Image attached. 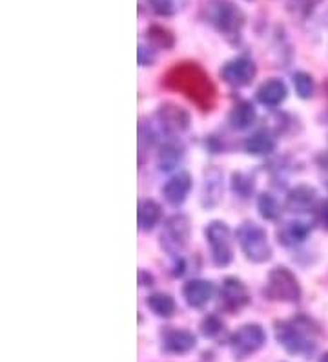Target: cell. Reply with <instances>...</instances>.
<instances>
[{"instance_id": "8", "label": "cell", "mask_w": 328, "mask_h": 362, "mask_svg": "<svg viewBox=\"0 0 328 362\" xmlns=\"http://www.w3.org/2000/svg\"><path fill=\"white\" fill-rule=\"evenodd\" d=\"M267 344V332L261 324H245L230 337V348L237 358H246Z\"/></svg>"}, {"instance_id": "9", "label": "cell", "mask_w": 328, "mask_h": 362, "mask_svg": "<svg viewBox=\"0 0 328 362\" xmlns=\"http://www.w3.org/2000/svg\"><path fill=\"white\" fill-rule=\"evenodd\" d=\"M221 79L233 88H243L252 84L257 76V66L248 57H233L221 66Z\"/></svg>"}, {"instance_id": "3", "label": "cell", "mask_w": 328, "mask_h": 362, "mask_svg": "<svg viewBox=\"0 0 328 362\" xmlns=\"http://www.w3.org/2000/svg\"><path fill=\"white\" fill-rule=\"evenodd\" d=\"M236 240L246 260L254 264H265L274 255L267 229L255 221H243L236 230Z\"/></svg>"}, {"instance_id": "5", "label": "cell", "mask_w": 328, "mask_h": 362, "mask_svg": "<svg viewBox=\"0 0 328 362\" xmlns=\"http://www.w3.org/2000/svg\"><path fill=\"white\" fill-rule=\"evenodd\" d=\"M206 243L210 245L212 264L215 267H228L233 260V234L228 223L221 220L210 221L205 227Z\"/></svg>"}, {"instance_id": "20", "label": "cell", "mask_w": 328, "mask_h": 362, "mask_svg": "<svg viewBox=\"0 0 328 362\" xmlns=\"http://www.w3.org/2000/svg\"><path fill=\"white\" fill-rule=\"evenodd\" d=\"M277 139L270 130L262 129L254 132L245 139V152L254 158H265L270 156L272 152H276Z\"/></svg>"}, {"instance_id": "24", "label": "cell", "mask_w": 328, "mask_h": 362, "mask_svg": "<svg viewBox=\"0 0 328 362\" xmlns=\"http://www.w3.org/2000/svg\"><path fill=\"white\" fill-rule=\"evenodd\" d=\"M259 216L267 221H277L281 218V204L270 192H262L257 198Z\"/></svg>"}, {"instance_id": "25", "label": "cell", "mask_w": 328, "mask_h": 362, "mask_svg": "<svg viewBox=\"0 0 328 362\" xmlns=\"http://www.w3.org/2000/svg\"><path fill=\"white\" fill-rule=\"evenodd\" d=\"M148 40L155 48L161 49H170L175 45L174 33L170 30H166V28L157 26V24H153V26L148 28Z\"/></svg>"}, {"instance_id": "26", "label": "cell", "mask_w": 328, "mask_h": 362, "mask_svg": "<svg viewBox=\"0 0 328 362\" xmlns=\"http://www.w3.org/2000/svg\"><path fill=\"white\" fill-rule=\"evenodd\" d=\"M292 83L293 88H296V93H298L301 99H310L314 95L315 84H314V77L310 74H306V71H296L292 76Z\"/></svg>"}, {"instance_id": "32", "label": "cell", "mask_w": 328, "mask_h": 362, "mask_svg": "<svg viewBox=\"0 0 328 362\" xmlns=\"http://www.w3.org/2000/svg\"><path fill=\"white\" fill-rule=\"evenodd\" d=\"M317 221H320L323 229L328 230V202H323L317 207Z\"/></svg>"}, {"instance_id": "13", "label": "cell", "mask_w": 328, "mask_h": 362, "mask_svg": "<svg viewBox=\"0 0 328 362\" xmlns=\"http://www.w3.org/2000/svg\"><path fill=\"white\" fill-rule=\"evenodd\" d=\"M193 187V177L190 173H177L162 187V196L166 199V204L171 207H181L186 202L190 190Z\"/></svg>"}, {"instance_id": "22", "label": "cell", "mask_w": 328, "mask_h": 362, "mask_svg": "<svg viewBox=\"0 0 328 362\" xmlns=\"http://www.w3.org/2000/svg\"><path fill=\"white\" fill-rule=\"evenodd\" d=\"M183 156H184L183 143L177 141V139H168L166 143H162L161 151H159V156H157L159 168L164 170V173H170V170H174V168L181 163Z\"/></svg>"}, {"instance_id": "33", "label": "cell", "mask_w": 328, "mask_h": 362, "mask_svg": "<svg viewBox=\"0 0 328 362\" xmlns=\"http://www.w3.org/2000/svg\"><path fill=\"white\" fill-rule=\"evenodd\" d=\"M139 282H140V286H152L153 276L150 273H146L145 269H140L139 271Z\"/></svg>"}, {"instance_id": "27", "label": "cell", "mask_w": 328, "mask_h": 362, "mask_svg": "<svg viewBox=\"0 0 328 362\" xmlns=\"http://www.w3.org/2000/svg\"><path fill=\"white\" fill-rule=\"evenodd\" d=\"M255 183L254 177L245 173H233L232 174V192L239 198H250L254 194Z\"/></svg>"}, {"instance_id": "16", "label": "cell", "mask_w": 328, "mask_h": 362, "mask_svg": "<svg viewBox=\"0 0 328 362\" xmlns=\"http://www.w3.org/2000/svg\"><path fill=\"white\" fill-rule=\"evenodd\" d=\"M255 98L261 103L262 106L267 108H277V106L283 105L288 98V88L284 81L277 79V77H272V79H267L265 83H261V86L255 92Z\"/></svg>"}, {"instance_id": "17", "label": "cell", "mask_w": 328, "mask_h": 362, "mask_svg": "<svg viewBox=\"0 0 328 362\" xmlns=\"http://www.w3.org/2000/svg\"><path fill=\"white\" fill-rule=\"evenodd\" d=\"M255 119H257V110H255L254 103L246 101V99L237 101L228 114V124L236 132H245V130L252 129Z\"/></svg>"}, {"instance_id": "11", "label": "cell", "mask_w": 328, "mask_h": 362, "mask_svg": "<svg viewBox=\"0 0 328 362\" xmlns=\"http://www.w3.org/2000/svg\"><path fill=\"white\" fill-rule=\"evenodd\" d=\"M161 127L170 134L186 132L192 124V115L188 110H184L183 106L175 105V103H164L157 108L155 114Z\"/></svg>"}, {"instance_id": "19", "label": "cell", "mask_w": 328, "mask_h": 362, "mask_svg": "<svg viewBox=\"0 0 328 362\" xmlns=\"http://www.w3.org/2000/svg\"><path fill=\"white\" fill-rule=\"evenodd\" d=\"M312 233V226L308 221L292 220L286 221L284 226L277 229V240L284 247H296L299 243L305 242Z\"/></svg>"}, {"instance_id": "1", "label": "cell", "mask_w": 328, "mask_h": 362, "mask_svg": "<svg viewBox=\"0 0 328 362\" xmlns=\"http://www.w3.org/2000/svg\"><path fill=\"white\" fill-rule=\"evenodd\" d=\"M166 86L181 90L186 98L201 106L202 110H210V106L214 105V84L195 62H183L171 68L166 76Z\"/></svg>"}, {"instance_id": "34", "label": "cell", "mask_w": 328, "mask_h": 362, "mask_svg": "<svg viewBox=\"0 0 328 362\" xmlns=\"http://www.w3.org/2000/svg\"><path fill=\"white\" fill-rule=\"evenodd\" d=\"M320 362H328V351H327V354L323 355V357H321V361H320Z\"/></svg>"}, {"instance_id": "18", "label": "cell", "mask_w": 328, "mask_h": 362, "mask_svg": "<svg viewBox=\"0 0 328 362\" xmlns=\"http://www.w3.org/2000/svg\"><path fill=\"white\" fill-rule=\"evenodd\" d=\"M317 204V190L310 185H296L288 190L284 207L290 212H306Z\"/></svg>"}, {"instance_id": "2", "label": "cell", "mask_w": 328, "mask_h": 362, "mask_svg": "<svg viewBox=\"0 0 328 362\" xmlns=\"http://www.w3.org/2000/svg\"><path fill=\"white\" fill-rule=\"evenodd\" d=\"M310 320L305 317L277 322L276 337L279 344L292 355H308L314 351L315 342L312 339L314 327H310Z\"/></svg>"}, {"instance_id": "14", "label": "cell", "mask_w": 328, "mask_h": 362, "mask_svg": "<svg viewBox=\"0 0 328 362\" xmlns=\"http://www.w3.org/2000/svg\"><path fill=\"white\" fill-rule=\"evenodd\" d=\"M215 295V286L210 280L202 279H193L183 286V296L186 304L193 310H202L208 302L214 298Z\"/></svg>"}, {"instance_id": "30", "label": "cell", "mask_w": 328, "mask_h": 362, "mask_svg": "<svg viewBox=\"0 0 328 362\" xmlns=\"http://www.w3.org/2000/svg\"><path fill=\"white\" fill-rule=\"evenodd\" d=\"M137 57H139V64L140 66H152L155 59H157V53L155 49L150 48V46L140 45L139 52H137Z\"/></svg>"}, {"instance_id": "29", "label": "cell", "mask_w": 328, "mask_h": 362, "mask_svg": "<svg viewBox=\"0 0 328 362\" xmlns=\"http://www.w3.org/2000/svg\"><path fill=\"white\" fill-rule=\"evenodd\" d=\"M317 2H320V0H288L286 4H288V8L292 9L293 13L306 17L308 13H312V9H314V6L317 4Z\"/></svg>"}, {"instance_id": "21", "label": "cell", "mask_w": 328, "mask_h": 362, "mask_svg": "<svg viewBox=\"0 0 328 362\" xmlns=\"http://www.w3.org/2000/svg\"><path fill=\"white\" fill-rule=\"evenodd\" d=\"M161 218L162 209L155 199H140L139 209H137V226H139V230L150 233L152 229H155Z\"/></svg>"}, {"instance_id": "12", "label": "cell", "mask_w": 328, "mask_h": 362, "mask_svg": "<svg viewBox=\"0 0 328 362\" xmlns=\"http://www.w3.org/2000/svg\"><path fill=\"white\" fill-rule=\"evenodd\" d=\"M197 346V337L188 329L170 327L162 333V351L170 355H186Z\"/></svg>"}, {"instance_id": "10", "label": "cell", "mask_w": 328, "mask_h": 362, "mask_svg": "<svg viewBox=\"0 0 328 362\" xmlns=\"http://www.w3.org/2000/svg\"><path fill=\"white\" fill-rule=\"evenodd\" d=\"M219 296H221V305L230 313H237L243 308H246L252 300L248 287L243 284V280L236 279V276H226L223 280Z\"/></svg>"}, {"instance_id": "28", "label": "cell", "mask_w": 328, "mask_h": 362, "mask_svg": "<svg viewBox=\"0 0 328 362\" xmlns=\"http://www.w3.org/2000/svg\"><path fill=\"white\" fill-rule=\"evenodd\" d=\"M223 320L217 315H206L201 322V333L205 337H208V339H214V337H217L219 333L223 332Z\"/></svg>"}, {"instance_id": "31", "label": "cell", "mask_w": 328, "mask_h": 362, "mask_svg": "<svg viewBox=\"0 0 328 362\" xmlns=\"http://www.w3.org/2000/svg\"><path fill=\"white\" fill-rule=\"evenodd\" d=\"M148 2L157 15H164L166 17V15H171L175 11L171 0H148Z\"/></svg>"}, {"instance_id": "4", "label": "cell", "mask_w": 328, "mask_h": 362, "mask_svg": "<svg viewBox=\"0 0 328 362\" xmlns=\"http://www.w3.org/2000/svg\"><path fill=\"white\" fill-rule=\"evenodd\" d=\"M206 18L226 37L239 35L246 23L245 13L230 0H210L206 4Z\"/></svg>"}, {"instance_id": "23", "label": "cell", "mask_w": 328, "mask_h": 362, "mask_svg": "<svg viewBox=\"0 0 328 362\" xmlns=\"http://www.w3.org/2000/svg\"><path fill=\"white\" fill-rule=\"evenodd\" d=\"M146 305L153 315H157L161 318H171L177 311V304H175L174 296L168 293H153L146 298Z\"/></svg>"}, {"instance_id": "15", "label": "cell", "mask_w": 328, "mask_h": 362, "mask_svg": "<svg viewBox=\"0 0 328 362\" xmlns=\"http://www.w3.org/2000/svg\"><path fill=\"white\" fill-rule=\"evenodd\" d=\"M223 173L217 167H208L205 170L201 204L205 209H214L223 199Z\"/></svg>"}, {"instance_id": "6", "label": "cell", "mask_w": 328, "mask_h": 362, "mask_svg": "<svg viewBox=\"0 0 328 362\" xmlns=\"http://www.w3.org/2000/svg\"><path fill=\"white\" fill-rule=\"evenodd\" d=\"M265 296L276 302H299L301 298V286L298 276L288 267H274L268 273L267 286H265Z\"/></svg>"}, {"instance_id": "7", "label": "cell", "mask_w": 328, "mask_h": 362, "mask_svg": "<svg viewBox=\"0 0 328 362\" xmlns=\"http://www.w3.org/2000/svg\"><path fill=\"white\" fill-rule=\"evenodd\" d=\"M190 234H192V223H190V218L184 216V214H174L166 220L164 223V229L161 233V245L162 249L171 255V257H177L190 240Z\"/></svg>"}]
</instances>
